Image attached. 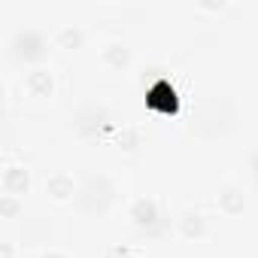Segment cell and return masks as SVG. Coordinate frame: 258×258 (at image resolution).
Instances as JSON below:
<instances>
[{
  "mask_svg": "<svg viewBox=\"0 0 258 258\" xmlns=\"http://www.w3.org/2000/svg\"><path fill=\"white\" fill-rule=\"evenodd\" d=\"M28 185H31V173H28L25 167L10 164V167L4 170V191H7V195H25Z\"/></svg>",
  "mask_w": 258,
  "mask_h": 258,
  "instance_id": "obj_1",
  "label": "cell"
},
{
  "mask_svg": "<svg viewBox=\"0 0 258 258\" xmlns=\"http://www.w3.org/2000/svg\"><path fill=\"white\" fill-rule=\"evenodd\" d=\"M25 85H28V91H31L34 97H49V94H52V88H55V79H52V73H49V70L37 67V70H31V73H28Z\"/></svg>",
  "mask_w": 258,
  "mask_h": 258,
  "instance_id": "obj_2",
  "label": "cell"
},
{
  "mask_svg": "<svg viewBox=\"0 0 258 258\" xmlns=\"http://www.w3.org/2000/svg\"><path fill=\"white\" fill-rule=\"evenodd\" d=\"M243 207H246V201H243V191H240L237 185H225V188L219 191V210H222L225 216H240Z\"/></svg>",
  "mask_w": 258,
  "mask_h": 258,
  "instance_id": "obj_3",
  "label": "cell"
},
{
  "mask_svg": "<svg viewBox=\"0 0 258 258\" xmlns=\"http://www.w3.org/2000/svg\"><path fill=\"white\" fill-rule=\"evenodd\" d=\"M131 219H134V225H140V228L152 225V222L158 219V204H155L152 198H140V201H134V204H131Z\"/></svg>",
  "mask_w": 258,
  "mask_h": 258,
  "instance_id": "obj_4",
  "label": "cell"
},
{
  "mask_svg": "<svg viewBox=\"0 0 258 258\" xmlns=\"http://www.w3.org/2000/svg\"><path fill=\"white\" fill-rule=\"evenodd\" d=\"M73 179L67 176V173H52L49 179H46V191L55 198V201H67V198H73Z\"/></svg>",
  "mask_w": 258,
  "mask_h": 258,
  "instance_id": "obj_5",
  "label": "cell"
},
{
  "mask_svg": "<svg viewBox=\"0 0 258 258\" xmlns=\"http://www.w3.org/2000/svg\"><path fill=\"white\" fill-rule=\"evenodd\" d=\"M179 231H182V237H188V240H198V237H204L207 234V222H204V216L201 213H185L182 219H179Z\"/></svg>",
  "mask_w": 258,
  "mask_h": 258,
  "instance_id": "obj_6",
  "label": "cell"
},
{
  "mask_svg": "<svg viewBox=\"0 0 258 258\" xmlns=\"http://www.w3.org/2000/svg\"><path fill=\"white\" fill-rule=\"evenodd\" d=\"M127 49L121 46V43H112V46H106L103 49V64H109V67H115V70H121L124 64H127Z\"/></svg>",
  "mask_w": 258,
  "mask_h": 258,
  "instance_id": "obj_7",
  "label": "cell"
},
{
  "mask_svg": "<svg viewBox=\"0 0 258 258\" xmlns=\"http://www.w3.org/2000/svg\"><path fill=\"white\" fill-rule=\"evenodd\" d=\"M58 43H61L64 49H79V46H82V31H79V28H64V31L58 34Z\"/></svg>",
  "mask_w": 258,
  "mask_h": 258,
  "instance_id": "obj_8",
  "label": "cell"
},
{
  "mask_svg": "<svg viewBox=\"0 0 258 258\" xmlns=\"http://www.w3.org/2000/svg\"><path fill=\"white\" fill-rule=\"evenodd\" d=\"M0 210H4V216H7V219H13V216L22 210L19 195H4V198H0Z\"/></svg>",
  "mask_w": 258,
  "mask_h": 258,
  "instance_id": "obj_9",
  "label": "cell"
},
{
  "mask_svg": "<svg viewBox=\"0 0 258 258\" xmlns=\"http://www.w3.org/2000/svg\"><path fill=\"white\" fill-rule=\"evenodd\" d=\"M118 143H121V149H134L140 143V131L137 127H124V131L118 134Z\"/></svg>",
  "mask_w": 258,
  "mask_h": 258,
  "instance_id": "obj_10",
  "label": "cell"
},
{
  "mask_svg": "<svg viewBox=\"0 0 258 258\" xmlns=\"http://www.w3.org/2000/svg\"><path fill=\"white\" fill-rule=\"evenodd\" d=\"M0 258H13V243H4V255Z\"/></svg>",
  "mask_w": 258,
  "mask_h": 258,
  "instance_id": "obj_11",
  "label": "cell"
},
{
  "mask_svg": "<svg viewBox=\"0 0 258 258\" xmlns=\"http://www.w3.org/2000/svg\"><path fill=\"white\" fill-rule=\"evenodd\" d=\"M43 258H67V255H64V252H46Z\"/></svg>",
  "mask_w": 258,
  "mask_h": 258,
  "instance_id": "obj_12",
  "label": "cell"
},
{
  "mask_svg": "<svg viewBox=\"0 0 258 258\" xmlns=\"http://www.w3.org/2000/svg\"><path fill=\"white\" fill-rule=\"evenodd\" d=\"M252 170H255V179H258V152H255V158H252Z\"/></svg>",
  "mask_w": 258,
  "mask_h": 258,
  "instance_id": "obj_13",
  "label": "cell"
}]
</instances>
